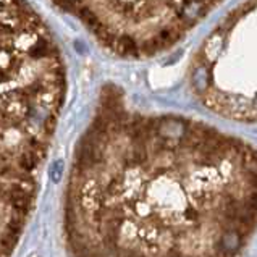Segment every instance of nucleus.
I'll use <instances>...</instances> for the list:
<instances>
[{
  "instance_id": "1",
  "label": "nucleus",
  "mask_w": 257,
  "mask_h": 257,
  "mask_svg": "<svg viewBox=\"0 0 257 257\" xmlns=\"http://www.w3.org/2000/svg\"><path fill=\"white\" fill-rule=\"evenodd\" d=\"M191 87L214 112L257 121V0H246L196 52Z\"/></svg>"
},
{
  "instance_id": "2",
  "label": "nucleus",
  "mask_w": 257,
  "mask_h": 257,
  "mask_svg": "<svg viewBox=\"0 0 257 257\" xmlns=\"http://www.w3.org/2000/svg\"><path fill=\"white\" fill-rule=\"evenodd\" d=\"M223 0H75L89 10L86 26L120 57L143 58L180 42ZM73 7V9H75Z\"/></svg>"
},
{
  "instance_id": "3",
  "label": "nucleus",
  "mask_w": 257,
  "mask_h": 257,
  "mask_svg": "<svg viewBox=\"0 0 257 257\" xmlns=\"http://www.w3.org/2000/svg\"><path fill=\"white\" fill-rule=\"evenodd\" d=\"M241 246V234L236 230H223L217 243V254H234Z\"/></svg>"
}]
</instances>
